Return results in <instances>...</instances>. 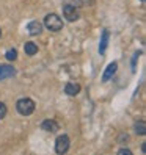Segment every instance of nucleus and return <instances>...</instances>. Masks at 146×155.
I'll list each match as a JSON object with an SVG mask.
<instances>
[{
	"label": "nucleus",
	"mask_w": 146,
	"mask_h": 155,
	"mask_svg": "<svg viewBox=\"0 0 146 155\" xmlns=\"http://www.w3.org/2000/svg\"><path fill=\"white\" fill-rule=\"evenodd\" d=\"M16 108H17V111H19L22 116H29L35 111V102L32 99L29 97H22L17 100V104H16Z\"/></svg>",
	"instance_id": "nucleus-1"
},
{
	"label": "nucleus",
	"mask_w": 146,
	"mask_h": 155,
	"mask_svg": "<svg viewBox=\"0 0 146 155\" xmlns=\"http://www.w3.org/2000/svg\"><path fill=\"white\" fill-rule=\"evenodd\" d=\"M44 25L47 27L50 31H60L63 28V21H61L60 16L52 13V14H47L44 17Z\"/></svg>",
	"instance_id": "nucleus-2"
},
{
	"label": "nucleus",
	"mask_w": 146,
	"mask_h": 155,
	"mask_svg": "<svg viewBox=\"0 0 146 155\" xmlns=\"http://www.w3.org/2000/svg\"><path fill=\"white\" fill-rule=\"evenodd\" d=\"M69 149V136L68 135H60L57 141H55V152L63 155V153H66Z\"/></svg>",
	"instance_id": "nucleus-3"
},
{
	"label": "nucleus",
	"mask_w": 146,
	"mask_h": 155,
	"mask_svg": "<svg viewBox=\"0 0 146 155\" xmlns=\"http://www.w3.org/2000/svg\"><path fill=\"white\" fill-rule=\"evenodd\" d=\"M63 16H65L66 21H69V22H74V21H77L79 17H80L77 8L72 6V5H68V3L63 6Z\"/></svg>",
	"instance_id": "nucleus-4"
},
{
	"label": "nucleus",
	"mask_w": 146,
	"mask_h": 155,
	"mask_svg": "<svg viewBox=\"0 0 146 155\" xmlns=\"http://www.w3.org/2000/svg\"><path fill=\"white\" fill-rule=\"evenodd\" d=\"M16 75V69L10 64H0V80L11 78Z\"/></svg>",
	"instance_id": "nucleus-5"
},
{
	"label": "nucleus",
	"mask_w": 146,
	"mask_h": 155,
	"mask_svg": "<svg viewBox=\"0 0 146 155\" xmlns=\"http://www.w3.org/2000/svg\"><path fill=\"white\" fill-rule=\"evenodd\" d=\"M41 129L44 130V132H49V133H55L60 127H58V124L53 121V119H46V121H42V124H41Z\"/></svg>",
	"instance_id": "nucleus-6"
},
{
	"label": "nucleus",
	"mask_w": 146,
	"mask_h": 155,
	"mask_svg": "<svg viewBox=\"0 0 146 155\" xmlns=\"http://www.w3.org/2000/svg\"><path fill=\"white\" fill-rule=\"evenodd\" d=\"M116 69H118V64L113 61V63H110L107 68H105V71H104V74H102V81H108L115 74H116Z\"/></svg>",
	"instance_id": "nucleus-7"
},
{
	"label": "nucleus",
	"mask_w": 146,
	"mask_h": 155,
	"mask_svg": "<svg viewBox=\"0 0 146 155\" xmlns=\"http://www.w3.org/2000/svg\"><path fill=\"white\" fill-rule=\"evenodd\" d=\"M27 30H29V33L32 36H36V35H39L42 31V24L38 22V21H32L29 25H27Z\"/></svg>",
	"instance_id": "nucleus-8"
},
{
	"label": "nucleus",
	"mask_w": 146,
	"mask_h": 155,
	"mask_svg": "<svg viewBox=\"0 0 146 155\" xmlns=\"http://www.w3.org/2000/svg\"><path fill=\"white\" fill-rule=\"evenodd\" d=\"M65 93H66L68 96H77V94L80 93V85H79V83H66Z\"/></svg>",
	"instance_id": "nucleus-9"
},
{
	"label": "nucleus",
	"mask_w": 146,
	"mask_h": 155,
	"mask_svg": "<svg viewBox=\"0 0 146 155\" xmlns=\"http://www.w3.org/2000/svg\"><path fill=\"white\" fill-rule=\"evenodd\" d=\"M108 38H110V33H108V30H104L102 31V38H101V44H99V52H101V53H104L105 49H107Z\"/></svg>",
	"instance_id": "nucleus-10"
},
{
	"label": "nucleus",
	"mask_w": 146,
	"mask_h": 155,
	"mask_svg": "<svg viewBox=\"0 0 146 155\" xmlns=\"http://www.w3.org/2000/svg\"><path fill=\"white\" fill-rule=\"evenodd\" d=\"M24 50H25V53L27 55H35L36 52H38V45H36L35 42H25V45H24Z\"/></svg>",
	"instance_id": "nucleus-11"
},
{
	"label": "nucleus",
	"mask_w": 146,
	"mask_h": 155,
	"mask_svg": "<svg viewBox=\"0 0 146 155\" xmlns=\"http://www.w3.org/2000/svg\"><path fill=\"white\" fill-rule=\"evenodd\" d=\"M134 129H135V133L137 135H144L146 133V124H144V121L143 119L141 121H137L135 125H134Z\"/></svg>",
	"instance_id": "nucleus-12"
},
{
	"label": "nucleus",
	"mask_w": 146,
	"mask_h": 155,
	"mask_svg": "<svg viewBox=\"0 0 146 155\" xmlns=\"http://www.w3.org/2000/svg\"><path fill=\"white\" fill-rule=\"evenodd\" d=\"M16 58H17V52L14 49H10V50L6 52V60L8 61H14Z\"/></svg>",
	"instance_id": "nucleus-13"
},
{
	"label": "nucleus",
	"mask_w": 146,
	"mask_h": 155,
	"mask_svg": "<svg viewBox=\"0 0 146 155\" xmlns=\"http://www.w3.org/2000/svg\"><path fill=\"white\" fill-rule=\"evenodd\" d=\"M6 105L3 104V102H0V119H3V117L6 116Z\"/></svg>",
	"instance_id": "nucleus-14"
},
{
	"label": "nucleus",
	"mask_w": 146,
	"mask_h": 155,
	"mask_svg": "<svg viewBox=\"0 0 146 155\" xmlns=\"http://www.w3.org/2000/svg\"><path fill=\"white\" fill-rule=\"evenodd\" d=\"M65 2H66L68 5H72V6H76V8H79V6L82 5V0H65Z\"/></svg>",
	"instance_id": "nucleus-15"
},
{
	"label": "nucleus",
	"mask_w": 146,
	"mask_h": 155,
	"mask_svg": "<svg viewBox=\"0 0 146 155\" xmlns=\"http://www.w3.org/2000/svg\"><path fill=\"white\" fill-rule=\"evenodd\" d=\"M118 153H120V155H132V152L129 149H120V150H118Z\"/></svg>",
	"instance_id": "nucleus-16"
},
{
	"label": "nucleus",
	"mask_w": 146,
	"mask_h": 155,
	"mask_svg": "<svg viewBox=\"0 0 146 155\" xmlns=\"http://www.w3.org/2000/svg\"><path fill=\"white\" fill-rule=\"evenodd\" d=\"M127 140H129V136H127V135H124V133L120 136V143H121V144H123V141H127Z\"/></svg>",
	"instance_id": "nucleus-17"
},
{
	"label": "nucleus",
	"mask_w": 146,
	"mask_h": 155,
	"mask_svg": "<svg viewBox=\"0 0 146 155\" xmlns=\"http://www.w3.org/2000/svg\"><path fill=\"white\" fill-rule=\"evenodd\" d=\"M0 36H2V30H0Z\"/></svg>",
	"instance_id": "nucleus-18"
},
{
	"label": "nucleus",
	"mask_w": 146,
	"mask_h": 155,
	"mask_svg": "<svg viewBox=\"0 0 146 155\" xmlns=\"http://www.w3.org/2000/svg\"><path fill=\"white\" fill-rule=\"evenodd\" d=\"M140 2H144V0H140Z\"/></svg>",
	"instance_id": "nucleus-19"
}]
</instances>
